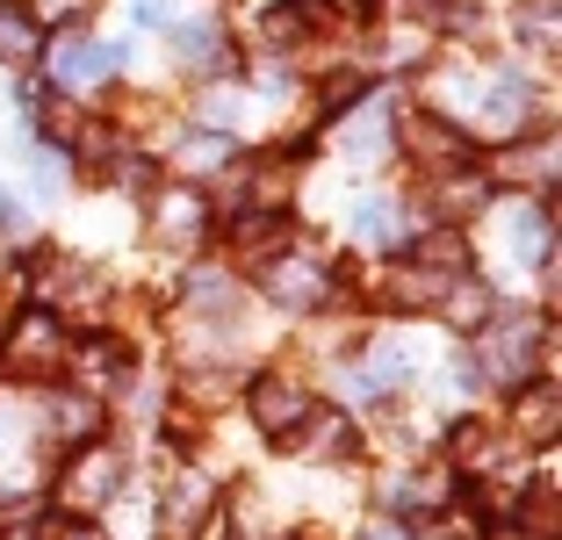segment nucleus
I'll use <instances>...</instances> for the list:
<instances>
[{"label": "nucleus", "mask_w": 562, "mask_h": 540, "mask_svg": "<svg viewBox=\"0 0 562 540\" xmlns=\"http://www.w3.org/2000/svg\"><path fill=\"white\" fill-rule=\"evenodd\" d=\"M66 325L50 311H22L8 317V331H0V375H15V382H50L58 368H66Z\"/></svg>", "instance_id": "nucleus-1"}, {"label": "nucleus", "mask_w": 562, "mask_h": 540, "mask_svg": "<svg viewBox=\"0 0 562 540\" xmlns=\"http://www.w3.org/2000/svg\"><path fill=\"white\" fill-rule=\"evenodd\" d=\"M476 382H513V390H527L533 368H541V325L533 317H497V325H483L476 339Z\"/></svg>", "instance_id": "nucleus-2"}, {"label": "nucleus", "mask_w": 562, "mask_h": 540, "mask_svg": "<svg viewBox=\"0 0 562 540\" xmlns=\"http://www.w3.org/2000/svg\"><path fill=\"white\" fill-rule=\"evenodd\" d=\"M116 483H123V454L109 440H87L80 454H72V469L58 475V497H66L72 519H80V511L109 505V497H116Z\"/></svg>", "instance_id": "nucleus-3"}, {"label": "nucleus", "mask_w": 562, "mask_h": 540, "mask_svg": "<svg viewBox=\"0 0 562 540\" xmlns=\"http://www.w3.org/2000/svg\"><path fill=\"white\" fill-rule=\"evenodd\" d=\"M497 246L513 252V267H548V202H497Z\"/></svg>", "instance_id": "nucleus-4"}, {"label": "nucleus", "mask_w": 562, "mask_h": 540, "mask_svg": "<svg viewBox=\"0 0 562 540\" xmlns=\"http://www.w3.org/2000/svg\"><path fill=\"white\" fill-rule=\"evenodd\" d=\"M210 511H216V491L202 483V475H173L159 491V540H188L195 526H210Z\"/></svg>", "instance_id": "nucleus-5"}, {"label": "nucleus", "mask_w": 562, "mask_h": 540, "mask_svg": "<svg viewBox=\"0 0 562 540\" xmlns=\"http://www.w3.org/2000/svg\"><path fill=\"white\" fill-rule=\"evenodd\" d=\"M267 295L289 303V311H317L331 295V274L317 260H303V252H274V260H267Z\"/></svg>", "instance_id": "nucleus-6"}, {"label": "nucleus", "mask_w": 562, "mask_h": 540, "mask_svg": "<svg viewBox=\"0 0 562 540\" xmlns=\"http://www.w3.org/2000/svg\"><path fill=\"white\" fill-rule=\"evenodd\" d=\"M562 432V390L548 375H533L527 390L513 396V440H533V447H548Z\"/></svg>", "instance_id": "nucleus-7"}, {"label": "nucleus", "mask_w": 562, "mask_h": 540, "mask_svg": "<svg viewBox=\"0 0 562 540\" xmlns=\"http://www.w3.org/2000/svg\"><path fill=\"white\" fill-rule=\"evenodd\" d=\"M252 418H260V432H296L303 418H311V396H303V382H289V375H260L252 382Z\"/></svg>", "instance_id": "nucleus-8"}, {"label": "nucleus", "mask_w": 562, "mask_h": 540, "mask_svg": "<svg viewBox=\"0 0 562 540\" xmlns=\"http://www.w3.org/2000/svg\"><path fill=\"white\" fill-rule=\"evenodd\" d=\"M224 246H232L238 260H274V252L289 246V210H238L232 230H224Z\"/></svg>", "instance_id": "nucleus-9"}, {"label": "nucleus", "mask_w": 562, "mask_h": 540, "mask_svg": "<svg viewBox=\"0 0 562 540\" xmlns=\"http://www.w3.org/2000/svg\"><path fill=\"white\" fill-rule=\"evenodd\" d=\"M58 80L66 87H94V80H109V72L123 66V44H87V36H72V44H58Z\"/></svg>", "instance_id": "nucleus-10"}, {"label": "nucleus", "mask_w": 562, "mask_h": 540, "mask_svg": "<svg viewBox=\"0 0 562 540\" xmlns=\"http://www.w3.org/2000/svg\"><path fill=\"white\" fill-rule=\"evenodd\" d=\"M281 447H289V454H303V461H325V454H347L353 432H347V418H339V410H311L296 432H281Z\"/></svg>", "instance_id": "nucleus-11"}, {"label": "nucleus", "mask_w": 562, "mask_h": 540, "mask_svg": "<svg viewBox=\"0 0 562 540\" xmlns=\"http://www.w3.org/2000/svg\"><path fill=\"white\" fill-rule=\"evenodd\" d=\"M382 151H390V101L361 109L353 123H339V159H353V166H375Z\"/></svg>", "instance_id": "nucleus-12"}, {"label": "nucleus", "mask_w": 562, "mask_h": 540, "mask_svg": "<svg viewBox=\"0 0 562 540\" xmlns=\"http://www.w3.org/2000/svg\"><path fill=\"white\" fill-rule=\"evenodd\" d=\"M347 230L361 238V246H404V210H397V202H382V195H368V202H353Z\"/></svg>", "instance_id": "nucleus-13"}, {"label": "nucleus", "mask_w": 562, "mask_h": 540, "mask_svg": "<svg viewBox=\"0 0 562 540\" xmlns=\"http://www.w3.org/2000/svg\"><path fill=\"white\" fill-rule=\"evenodd\" d=\"M404 137H412V151H418V159H426V166H454V159H462V131H454V123H440V115H412V123H404Z\"/></svg>", "instance_id": "nucleus-14"}, {"label": "nucleus", "mask_w": 562, "mask_h": 540, "mask_svg": "<svg viewBox=\"0 0 562 540\" xmlns=\"http://www.w3.org/2000/svg\"><path fill=\"white\" fill-rule=\"evenodd\" d=\"M0 58H8V66H36V58H44V30H36V15H30V8H8V0H0Z\"/></svg>", "instance_id": "nucleus-15"}, {"label": "nucleus", "mask_w": 562, "mask_h": 540, "mask_svg": "<svg viewBox=\"0 0 562 540\" xmlns=\"http://www.w3.org/2000/svg\"><path fill=\"white\" fill-rule=\"evenodd\" d=\"M418 267L440 281H469V238L462 230H426L418 238Z\"/></svg>", "instance_id": "nucleus-16"}, {"label": "nucleus", "mask_w": 562, "mask_h": 540, "mask_svg": "<svg viewBox=\"0 0 562 540\" xmlns=\"http://www.w3.org/2000/svg\"><path fill=\"white\" fill-rule=\"evenodd\" d=\"M151 230L188 246V238L202 230V195H195V188H173V195H159V202H151Z\"/></svg>", "instance_id": "nucleus-17"}, {"label": "nucleus", "mask_w": 562, "mask_h": 540, "mask_svg": "<svg viewBox=\"0 0 562 540\" xmlns=\"http://www.w3.org/2000/svg\"><path fill=\"white\" fill-rule=\"evenodd\" d=\"M173 58H181V66H216V58H224V30H216L210 15L173 22Z\"/></svg>", "instance_id": "nucleus-18"}, {"label": "nucleus", "mask_w": 562, "mask_h": 540, "mask_svg": "<svg viewBox=\"0 0 562 540\" xmlns=\"http://www.w3.org/2000/svg\"><path fill=\"white\" fill-rule=\"evenodd\" d=\"M447 317L462 331H483L491 325V289H483V281H454V289H447Z\"/></svg>", "instance_id": "nucleus-19"}, {"label": "nucleus", "mask_w": 562, "mask_h": 540, "mask_svg": "<svg viewBox=\"0 0 562 540\" xmlns=\"http://www.w3.org/2000/svg\"><path fill=\"white\" fill-rule=\"evenodd\" d=\"M72 368H80V382H94V390H101V382L123 375V346L116 339H87L80 353H72Z\"/></svg>", "instance_id": "nucleus-20"}, {"label": "nucleus", "mask_w": 562, "mask_h": 540, "mask_svg": "<svg viewBox=\"0 0 562 540\" xmlns=\"http://www.w3.org/2000/svg\"><path fill=\"white\" fill-rule=\"evenodd\" d=\"M447 289H454V281H440V274H426V267H412V274H397L390 281V295H397V303H447Z\"/></svg>", "instance_id": "nucleus-21"}, {"label": "nucleus", "mask_w": 562, "mask_h": 540, "mask_svg": "<svg viewBox=\"0 0 562 540\" xmlns=\"http://www.w3.org/2000/svg\"><path fill=\"white\" fill-rule=\"evenodd\" d=\"M50 426H66V440H87L94 404H87V396H58V404H50Z\"/></svg>", "instance_id": "nucleus-22"}, {"label": "nucleus", "mask_w": 562, "mask_h": 540, "mask_svg": "<svg viewBox=\"0 0 562 540\" xmlns=\"http://www.w3.org/2000/svg\"><path fill=\"white\" fill-rule=\"evenodd\" d=\"M36 540H109L94 519H72V511H58V519H44V533Z\"/></svg>", "instance_id": "nucleus-23"}, {"label": "nucleus", "mask_w": 562, "mask_h": 540, "mask_svg": "<svg viewBox=\"0 0 562 540\" xmlns=\"http://www.w3.org/2000/svg\"><path fill=\"white\" fill-rule=\"evenodd\" d=\"M533 533H555V483H533Z\"/></svg>", "instance_id": "nucleus-24"}, {"label": "nucleus", "mask_w": 562, "mask_h": 540, "mask_svg": "<svg viewBox=\"0 0 562 540\" xmlns=\"http://www.w3.org/2000/svg\"><path fill=\"white\" fill-rule=\"evenodd\" d=\"M296 30H303L296 8H274V15H267V36H274V44H296Z\"/></svg>", "instance_id": "nucleus-25"}, {"label": "nucleus", "mask_w": 562, "mask_h": 540, "mask_svg": "<svg viewBox=\"0 0 562 540\" xmlns=\"http://www.w3.org/2000/svg\"><path fill=\"white\" fill-rule=\"evenodd\" d=\"M22 224H30V216H22V202L0 188V238H22Z\"/></svg>", "instance_id": "nucleus-26"}, {"label": "nucleus", "mask_w": 562, "mask_h": 540, "mask_svg": "<svg viewBox=\"0 0 562 540\" xmlns=\"http://www.w3.org/2000/svg\"><path fill=\"white\" fill-rule=\"evenodd\" d=\"M30 166H36V188H58L66 180V159H50V151H30Z\"/></svg>", "instance_id": "nucleus-27"}, {"label": "nucleus", "mask_w": 562, "mask_h": 540, "mask_svg": "<svg viewBox=\"0 0 562 540\" xmlns=\"http://www.w3.org/2000/svg\"><path fill=\"white\" fill-rule=\"evenodd\" d=\"M188 159H195V166H216V159H224V137H210V131L188 137Z\"/></svg>", "instance_id": "nucleus-28"}, {"label": "nucleus", "mask_w": 562, "mask_h": 540, "mask_svg": "<svg viewBox=\"0 0 562 540\" xmlns=\"http://www.w3.org/2000/svg\"><path fill=\"white\" fill-rule=\"evenodd\" d=\"M36 8H44V15H80L87 0H36Z\"/></svg>", "instance_id": "nucleus-29"}, {"label": "nucleus", "mask_w": 562, "mask_h": 540, "mask_svg": "<svg viewBox=\"0 0 562 540\" xmlns=\"http://www.w3.org/2000/svg\"><path fill=\"white\" fill-rule=\"evenodd\" d=\"M404 8H418V15H426V8H432V0H404Z\"/></svg>", "instance_id": "nucleus-30"}, {"label": "nucleus", "mask_w": 562, "mask_h": 540, "mask_svg": "<svg viewBox=\"0 0 562 540\" xmlns=\"http://www.w3.org/2000/svg\"><path fill=\"white\" fill-rule=\"evenodd\" d=\"M325 8H361V0H325Z\"/></svg>", "instance_id": "nucleus-31"}]
</instances>
